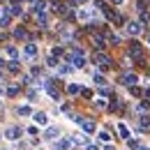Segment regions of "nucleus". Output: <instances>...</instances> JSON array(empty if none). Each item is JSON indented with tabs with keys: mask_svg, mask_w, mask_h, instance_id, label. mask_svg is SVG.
Returning a JSON list of instances; mask_svg holds the SVG:
<instances>
[{
	"mask_svg": "<svg viewBox=\"0 0 150 150\" xmlns=\"http://www.w3.org/2000/svg\"><path fill=\"white\" fill-rule=\"evenodd\" d=\"M118 132H120V136H122V139H127V141H129V129H127V127H125L122 122L118 125Z\"/></svg>",
	"mask_w": 150,
	"mask_h": 150,
	"instance_id": "11",
	"label": "nucleus"
},
{
	"mask_svg": "<svg viewBox=\"0 0 150 150\" xmlns=\"http://www.w3.org/2000/svg\"><path fill=\"white\" fill-rule=\"evenodd\" d=\"M136 81H139V76H136V74H125L120 83H125V86H132V88H134V83H136Z\"/></svg>",
	"mask_w": 150,
	"mask_h": 150,
	"instance_id": "5",
	"label": "nucleus"
},
{
	"mask_svg": "<svg viewBox=\"0 0 150 150\" xmlns=\"http://www.w3.org/2000/svg\"><path fill=\"white\" fill-rule=\"evenodd\" d=\"M113 2H115V5H122V0H113Z\"/></svg>",
	"mask_w": 150,
	"mask_h": 150,
	"instance_id": "30",
	"label": "nucleus"
},
{
	"mask_svg": "<svg viewBox=\"0 0 150 150\" xmlns=\"http://www.w3.org/2000/svg\"><path fill=\"white\" fill-rule=\"evenodd\" d=\"M21 134H23V129H21V127H7V129H5V136H7L9 141L21 139Z\"/></svg>",
	"mask_w": 150,
	"mask_h": 150,
	"instance_id": "2",
	"label": "nucleus"
},
{
	"mask_svg": "<svg viewBox=\"0 0 150 150\" xmlns=\"http://www.w3.org/2000/svg\"><path fill=\"white\" fill-rule=\"evenodd\" d=\"M86 141H88L86 136H74V139H72V143H86Z\"/></svg>",
	"mask_w": 150,
	"mask_h": 150,
	"instance_id": "23",
	"label": "nucleus"
},
{
	"mask_svg": "<svg viewBox=\"0 0 150 150\" xmlns=\"http://www.w3.org/2000/svg\"><path fill=\"white\" fill-rule=\"evenodd\" d=\"M56 148H58V150L72 148V139H60V141H56Z\"/></svg>",
	"mask_w": 150,
	"mask_h": 150,
	"instance_id": "7",
	"label": "nucleus"
},
{
	"mask_svg": "<svg viewBox=\"0 0 150 150\" xmlns=\"http://www.w3.org/2000/svg\"><path fill=\"white\" fill-rule=\"evenodd\" d=\"M35 122H37V125H46V122H49V115H46L44 111L35 113Z\"/></svg>",
	"mask_w": 150,
	"mask_h": 150,
	"instance_id": "8",
	"label": "nucleus"
},
{
	"mask_svg": "<svg viewBox=\"0 0 150 150\" xmlns=\"http://www.w3.org/2000/svg\"><path fill=\"white\" fill-rule=\"evenodd\" d=\"M46 65H49V67H58V60H56V58H49V62H46Z\"/></svg>",
	"mask_w": 150,
	"mask_h": 150,
	"instance_id": "26",
	"label": "nucleus"
},
{
	"mask_svg": "<svg viewBox=\"0 0 150 150\" xmlns=\"http://www.w3.org/2000/svg\"><path fill=\"white\" fill-rule=\"evenodd\" d=\"M7 53H9L12 58H16V49H14V46H7Z\"/></svg>",
	"mask_w": 150,
	"mask_h": 150,
	"instance_id": "25",
	"label": "nucleus"
},
{
	"mask_svg": "<svg viewBox=\"0 0 150 150\" xmlns=\"http://www.w3.org/2000/svg\"><path fill=\"white\" fill-rule=\"evenodd\" d=\"M72 62H74V67H83V65H86V58H83V56H74V58H72Z\"/></svg>",
	"mask_w": 150,
	"mask_h": 150,
	"instance_id": "13",
	"label": "nucleus"
},
{
	"mask_svg": "<svg viewBox=\"0 0 150 150\" xmlns=\"http://www.w3.org/2000/svg\"><path fill=\"white\" fill-rule=\"evenodd\" d=\"M44 9H46V0H37V2H35V7H33V12H35V14H44Z\"/></svg>",
	"mask_w": 150,
	"mask_h": 150,
	"instance_id": "6",
	"label": "nucleus"
},
{
	"mask_svg": "<svg viewBox=\"0 0 150 150\" xmlns=\"http://www.w3.org/2000/svg\"><path fill=\"white\" fill-rule=\"evenodd\" d=\"M9 14L19 16V14H21V7H19V5H12V7H9Z\"/></svg>",
	"mask_w": 150,
	"mask_h": 150,
	"instance_id": "19",
	"label": "nucleus"
},
{
	"mask_svg": "<svg viewBox=\"0 0 150 150\" xmlns=\"http://www.w3.org/2000/svg\"><path fill=\"white\" fill-rule=\"evenodd\" d=\"M23 56H25V58H35V56H37V46H35V44H25Z\"/></svg>",
	"mask_w": 150,
	"mask_h": 150,
	"instance_id": "4",
	"label": "nucleus"
},
{
	"mask_svg": "<svg viewBox=\"0 0 150 150\" xmlns=\"http://www.w3.org/2000/svg\"><path fill=\"white\" fill-rule=\"evenodd\" d=\"M16 39H23V37H28V33H25V28H16Z\"/></svg>",
	"mask_w": 150,
	"mask_h": 150,
	"instance_id": "17",
	"label": "nucleus"
},
{
	"mask_svg": "<svg viewBox=\"0 0 150 150\" xmlns=\"http://www.w3.org/2000/svg\"><path fill=\"white\" fill-rule=\"evenodd\" d=\"M129 56L143 60V49H141V44H139V42H129Z\"/></svg>",
	"mask_w": 150,
	"mask_h": 150,
	"instance_id": "1",
	"label": "nucleus"
},
{
	"mask_svg": "<svg viewBox=\"0 0 150 150\" xmlns=\"http://www.w3.org/2000/svg\"><path fill=\"white\" fill-rule=\"evenodd\" d=\"M44 139H49V141L58 139V129H56V127H49V129L44 132Z\"/></svg>",
	"mask_w": 150,
	"mask_h": 150,
	"instance_id": "9",
	"label": "nucleus"
},
{
	"mask_svg": "<svg viewBox=\"0 0 150 150\" xmlns=\"http://www.w3.org/2000/svg\"><path fill=\"white\" fill-rule=\"evenodd\" d=\"M0 106H2V104H0Z\"/></svg>",
	"mask_w": 150,
	"mask_h": 150,
	"instance_id": "32",
	"label": "nucleus"
},
{
	"mask_svg": "<svg viewBox=\"0 0 150 150\" xmlns=\"http://www.w3.org/2000/svg\"><path fill=\"white\" fill-rule=\"evenodd\" d=\"M81 127H83L86 132H95V122H93V120H83V122H81Z\"/></svg>",
	"mask_w": 150,
	"mask_h": 150,
	"instance_id": "12",
	"label": "nucleus"
},
{
	"mask_svg": "<svg viewBox=\"0 0 150 150\" xmlns=\"http://www.w3.org/2000/svg\"><path fill=\"white\" fill-rule=\"evenodd\" d=\"M16 113H19V115H30V113H33V109H30V106H19V109H16Z\"/></svg>",
	"mask_w": 150,
	"mask_h": 150,
	"instance_id": "15",
	"label": "nucleus"
},
{
	"mask_svg": "<svg viewBox=\"0 0 150 150\" xmlns=\"http://www.w3.org/2000/svg\"><path fill=\"white\" fill-rule=\"evenodd\" d=\"M69 72H74V67H69V65H62L60 67V74H69Z\"/></svg>",
	"mask_w": 150,
	"mask_h": 150,
	"instance_id": "21",
	"label": "nucleus"
},
{
	"mask_svg": "<svg viewBox=\"0 0 150 150\" xmlns=\"http://www.w3.org/2000/svg\"><path fill=\"white\" fill-rule=\"evenodd\" d=\"M95 83H97V86H104V83H106V79H104L102 74H95Z\"/></svg>",
	"mask_w": 150,
	"mask_h": 150,
	"instance_id": "20",
	"label": "nucleus"
},
{
	"mask_svg": "<svg viewBox=\"0 0 150 150\" xmlns=\"http://www.w3.org/2000/svg\"><path fill=\"white\" fill-rule=\"evenodd\" d=\"M90 19V12L88 9H79V21H88Z\"/></svg>",
	"mask_w": 150,
	"mask_h": 150,
	"instance_id": "16",
	"label": "nucleus"
},
{
	"mask_svg": "<svg viewBox=\"0 0 150 150\" xmlns=\"http://www.w3.org/2000/svg\"><path fill=\"white\" fill-rule=\"evenodd\" d=\"M86 150H99V148H97V146H88Z\"/></svg>",
	"mask_w": 150,
	"mask_h": 150,
	"instance_id": "28",
	"label": "nucleus"
},
{
	"mask_svg": "<svg viewBox=\"0 0 150 150\" xmlns=\"http://www.w3.org/2000/svg\"><path fill=\"white\" fill-rule=\"evenodd\" d=\"M141 30H143L141 21H129V23H127V33H129V35H141Z\"/></svg>",
	"mask_w": 150,
	"mask_h": 150,
	"instance_id": "3",
	"label": "nucleus"
},
{
	"mask_svg": "<svg viewBox=\"0 0 150 150\" xmlns=\"http://www.w3.org/2000/svg\"><path fill=\"white\" fill-rule=\"evenodd\" d=\"M139 125H141V129H150V118L148 115H141L139 118Z\"/></svg>",
	"mask_w": 150,
	"mask_h": 150,
	"instance_id": "10",
	"label": "nucleus"
},
{
	"mask_svg": "<svg viewBox=\"0 0 150 150\" xmlns=\"http://www.w3.org/2000/svg\"><path fill=\"white\" fill-rule=\"evenodd\" d=\"M16 93H19V88H16V86H9V88H7V95H9V97H14Z\"/></svg>",
	"mask_w": 150,
	"mask_h": 150,
	"instance_id": "22",
	"label": "nucleus"
},
{
	"mask_svg": "<svg viewBox=\"0 0 150 150\" xmlns=\"http://www.w3.org/2000/svg\"><path fill=\"white\" fill-rule=\"evenodd\" d=\"M127 143H129V148H139V141H134V139H129Z\"/></svg>",
	"mask_w": 150,
	"mask_h": 150,
	"instance_id": "27",
	"label": "nucleus"
},
{
	"mask_svg": "<svg viewBox=\"0 0 150 150\" xmlns=\"http://www.w3.org/2000/svg\"><path fill=\"white\" fill-rule=\"evenodd\" d=\"M141 150H148V148H141Z\"/></svg>",
	"mask_w": 150,
	"mask_h": 150,
	"instance_id": "31",
	"label": "nucleus"
},
{
	"mask_svg": "<svg viewBox=\"0 0 150 150\" xmlns=\"http://www.w3.org/2000/svg\"><path fill=\"white\" fill-rule=\"evenodd\" d=\"M7 67H9V72H19V62H16V60L7 62Z\"/></svg>",
	"mask_w": 150,
	"mask_h": 150,
	"instance_id": "18",
	"label": "nucleus"
},
{
	"mask_svg": "<svg viewBox=\"0 0 150 150\" xmlns=\"http://www.w3.org/2000/svg\"><path fill=\"white\" fill-rule=\"evenodd\" d=\"M2 65H7V62H5V60H2V58H0V67H2Z\"/></svg>",
	"mask_w": 150,
	"mask_h": 150,
	"instance_id": "29",
	"label": "nucleus"
},
{
	"mask_svg": "<svg viewBox=\"0 0 150 150\" xmlns=\"http://www.w3.org/2000/svg\"><path fill=\"white\" fill-rule=\"evenodd\" d=\"M99 141H104V143H109V141H111V134H109L106 129H102V132H99Z\"/></svg>",
	"mask_w": 150,
	"mask_h": 150,
	"instance_id": "14",
	"label": "nucleus"
},
{
	"mask_svg": "<svg viewBox=\"0 0 150 150\" xmlns=\"http://www.w3.org/2000/svg\"><path fill=\"white\" fill-rule=\"evenodd\" d=\"M67 90H69V93H72V95H76V93H79V90H81V88H79V86H76V83H72V86H69V88H67Z\"/></svg>",
	"mask_w": 150,
	"mask_h": 150,
	"instance_id": "24",
	"label": "nucleus"
}]
</instances>
